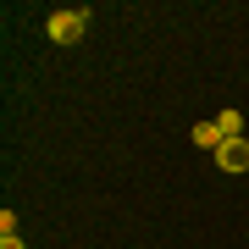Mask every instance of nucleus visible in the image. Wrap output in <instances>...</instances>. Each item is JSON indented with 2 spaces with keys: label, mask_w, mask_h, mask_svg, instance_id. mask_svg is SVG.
<instances>
[{
  "label": "nucleus",
  "mask_w": 249,
  "mask_h": 249,
  "mask_svg": "<svg viewBox=\"0 0 249 249\" xmlns=\"http://www.w3.org/2000/svg\"><path fill=\"white\" fill-rule=\"evenodd\" d=\"M83 22H89V11H55V17H50V39H55V45H78Z\"/></svg>",
  "instance_id": "nucleus-1"
},
{
  "label": "nucleus",
  "mask_w": 249,
  "mask_h": 249,
  "mask_svg": "<svg viewBox=\"0 0 249 249\" xmlns=\"http://www.w3.org/2000/svg\"><path fill=\"white\" fill-rule=\"evenodd\" d=\"M216 166H222V172H249V144L244 139H227L222 150H216Z\"/></svg>",
  "instance_id": "nucleus-2"
},
{
  "label": "nucleus",
  "mask_w": 249,
  "mask_h": 249,
  "mask_svg": "<svg viewBox=\"0 0 249 249\" xmlns=\"http://www.w3.org/2000/svg\"><path fill=\"white\" fill-rule=\"evenodd\" d=\"M194 144H199V150H222L227 139H222V127H216V122H199V127H194Z\"/></svg>",
  "instance_id": "nucleus-3"
},
{
  "label": "nucleus",
  "mask_w": 249,
  "mask_h": 249,
  "mask_svg": "<svg viewBox=\"0 0 249 249\" xmlns=\"http://www.w3.org/2000/svg\"><path fill=\"white\" fill-rule=\"evenodd\" d=\"M216 127H222V139H244V116H238V111H222Z\"/></svg>",
  "instance_id": "nucleus-4"
},
{
  "label": "nucleus",
  "mask_w": 249,
  "mask_h": 249,
  "mask_svg": "<svg viewBox=\"0 0 249 249\" xmlns=\"http://www.w3.org/2000/svg\"><path fill=\"white\" fill-rule=\"evenodd\" d=\"M0 249H28V244H17V238H6V244H0Z\"/></svg>",
  "instance_id": "nucleus-5"
}]
</instances>
